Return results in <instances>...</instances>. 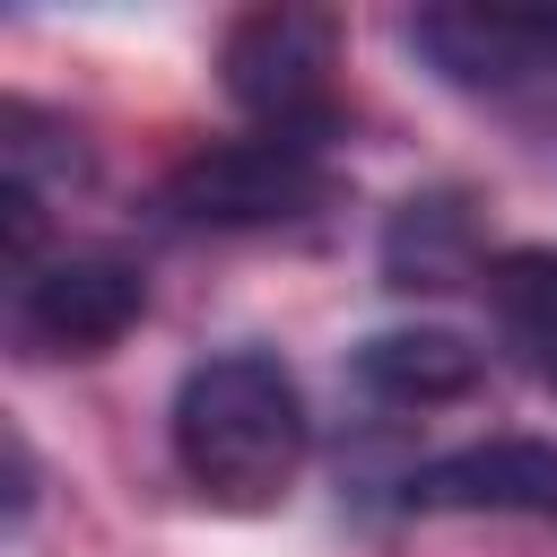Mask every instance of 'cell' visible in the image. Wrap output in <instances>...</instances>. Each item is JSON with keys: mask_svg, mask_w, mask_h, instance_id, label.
<instances>
[{"mask_svg": "<svg viewBox=\"0 0 557 557\" xmlns=\"http://www.w3.org/2000/svg\"><path fill=\"white\" fill-rule=\"evenodd\" d=\"M409 513H531L557 522V444L548 435H487L400 479Z\"/></svg>", "mask_w": 557, "mask_h": 557, "instance_id": "cell-6", "label": "cell"}, {"mask_svg": "<svg viewBox=\"0 0 557 557\" xmlns=\"http://www.w3.org/2000/svg\"><path fill=\"white\" fill-rule=\"evenodd\" d=\"M165 435H174V470L209 505L261 513V505H278L296 487L305 444H313V418H305L296 374L270 348H226V357H200L174 383Z\"/></svg>", "mask_w": 557, "mask_h": 557, "instance_id": "cell-1", "label": "cell"}, {"mask_svg": "<svg viewBox=\"0 0 557 557\" xmlns=\"http://www.w3.org/2000/svg\"><path fill=\"white\" fill-rule=\"evenodd\" d=\"M348 374H357V392L383 400V409H435V400L479 392L487 348H470L461 331H374V339L348 357Z\"/></svg>", "mask_w": 557, "mask_h": 557, "instance_id": "cell-7", "label": "cell"}, {"mask_svg": "<svg viewBox=\"0 0 557 557\" xmlns=\"http://www.w3.org/2000/svg\"><path fill=\"white\" fill-rule=\"evenodd\" d=\"M148 313V278L122 252H52L9 287V331L26 357H104Z\"/></svg>", "mask_w": 557, "mask_h": 557, "instance_id": "cell-4", "label": "cell"}, {"mask_svg": "<svg viewBox=\"0 0 557 557\" xmlns=\"http://www.w3.org/2000/svg\"><path fill=\"white\" fill-rule=\"evenodd\" d=\"M479 296H487V313H496L505 357H513L531 383L557 392V244H513V252H496L487 278H479Z\"/></svg>", "mask_w": 557, "mask_h": 557, "instance_id": "cell-9", "label": "cell"}, {"mask_svg": "<svg viewBox=\"0 0 557 557\" xmlns=\"http://www.w3.org/2000/svg\"><path fill=\"white\" fill-rule=\"evenodd\" d=\"M218 70H226V96L252 113V131L331 148V131H339V87H331L339 26L322 9H287V0L244 9L218 44Z\"/></svg>", "mask_w": 557, "mask_h": 557, "instance_id": "cell-2", "label": "cell"}, {"mask_svg": "<svg viewBox=\"0 0 557 557\" xmlns=\"http://www.w3.org/2000/svg\"><path fill=\"white\" fill-rule=\"evenodd\" d=\"M487 261L496 252H479V218L461 191H418L383 226V278L392 287H461V278H487Z\"/></svg>", "mask_w": 557, "mask_h": 557, "instance_id": "cell-8", "label": "cell"}, {"mask_svg": "<svg viewBox=\"0 0 557 557\" xmlns=\"http://www.w3.org/2000/svg\"><path fill=\"white\" fill-rule=\"evenodd\" d=\"M157 200H165L174 226H226V235H244V226H296V218L331 209L339 174H331V148L252 131V139H218V148L183 157Z\"/></svg>", "mask_w": 557, "mask_h": 557, "instance_id": "cell-3", "label": "cell"}, {"mask_svg": "<svg viewBox=\"0 0 557 557\" xmlns=\"http://www.w3.org/2000/svg\"><path fill=\"white\" fill-rule=\"evenodd\" d=\"M409 44L444 87H470V96L557 87V9H418Z\"/></svg>", "mask_w": 557, "mask_h": 557, "instance_id": "cell-5", "label": "cell"}]
</instances>
